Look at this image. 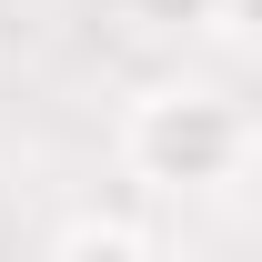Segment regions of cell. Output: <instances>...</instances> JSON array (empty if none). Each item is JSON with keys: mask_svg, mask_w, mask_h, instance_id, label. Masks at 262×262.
<instances>
[{"mask_svg": "<svg viewBox=\"0 0 262 262\" xmlns=\"http://www.w3.org/2000/svg\"><path fill=\"white\" fill-rule=\"evenodd\" d=\"M111 151H121V182L141 202H212V192H242L262 131H252V101L232 81L171 71V81H141L121 101Z\"/></svg>", "mask_w": 262, "mask_h": 262, "instance_id": "obj_1", "label": "cell"}, {"mask_svg": "<svg viewBox=\"0 0 262 262\" xmlns=\"http://www.w3.org/2000/svg\"><path fill=\"white\" fill-rule=\"evenodd\" d=\"M51 242H61V252H151L162 222H141V212H71Z\"/></svg>", "mask_w": 262, "mask_h": 262, "instance_id": "obj_3", "label": "cell"}, {"mask_svg": "<svg viewBox=\"0 0 262 262\" xmlns=\"http://www.w3.org/2000/svg\"><path fill=\"white\" fill-rule=\"evenodd\" d=\"M121 20H141L162 40H242L252 0H121Z\"/></svg>", "mask_w": 262, "mask_h": 262, "instance_id": "obj_2", "label": "cell"}]
</instances>
